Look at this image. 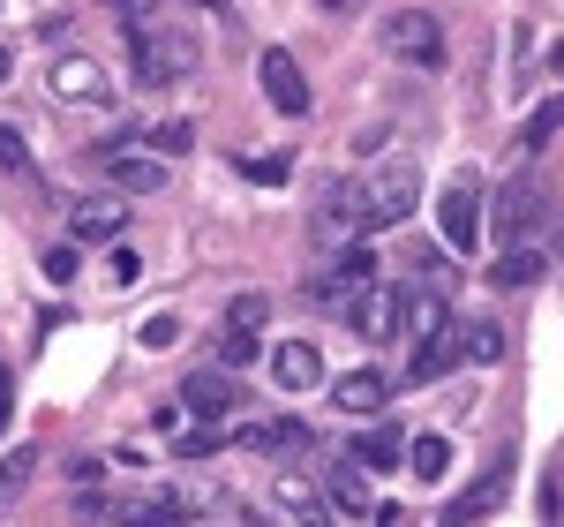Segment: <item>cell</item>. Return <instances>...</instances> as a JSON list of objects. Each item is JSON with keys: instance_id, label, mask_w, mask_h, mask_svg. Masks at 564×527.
Returning a JSON list of instances; mask_svg holds the SVG:
<instances>
[{"instance_id": "cell-40", "label": "cell", "mask_w": 564, "mask_h": 527, "mask_svg": "<svg viewBox=\"0 0 564 527\" xmlns=\"http://www.w3.org/2000/svg\"><path fill=\"white\" fill-rule=\"evenodd\" d=\"M550 76L564 84V39H550Z\"/></svg>"}, {"instance_id": "cell-25", "label": "cell", "mask_w": 564, "mask_h": 527, "mask_svg": "<svg viewBox=\"0 0 564 527\" xmlns=\"http://www.w3.org/2000/svg\"><path fill=\"white\" fill-rule=\"evenodd\" d=\"M347 460H361V467H399V460H406V438H399L391 422H377L369 438H354V452H347Z\"/></svg>"}, {"instance_id": "cell-12", "label": "cell", "mask_w": 564, "mask_h": 527, "mask_svg": "<svg viewBox=\"0 0 564 527\" xmlns=\"http://www.w3.org/2000/svg\"><path fill=\"white\" fill-rule=\"evenodd\" d=\"M181 407H188V415H204V422L218 430V415H241V385H234L218 362H204V369H188V377H181Z\"/></svg>"}, {"instance_id": "cell-19", "label": "cell", "mask_w": 564, "mask_h": 527, "mask_svg": "<svg viewBox=\"0 0 564 527\" xmlns=\"http://www.w3.org/2000/svg\"><path fill=\"white\" fill-rule=\"evenodd\" d=\"M324 497H332V513L369 520V483H361V460H332V467H324Z\"/></svg>"}, {"instance_id": "cell-29", "label": "cell", "mask_w": 564, "mask_h": 527, "mask_svg": "<svg viewBox=\"0 0 564 527\" xmlns=\"http://www.w3.org/2000/svg\"><path fill=\"white\" fill-rule=\"evenodd\" d=\"M234 174L257 181V189H279V181L294 174V159H286V151H257V159H234Z\"/></svg>"}, {"instance_id": "cell-24", "label": "cell", "mask_w": 564, "mask_h": 527, "mask_svg": "<svg viewBox=\"0 0 564 527\" xmlns=\"http://www.w3.org/2000/svg\"><path fill=\"white\" fill-rule=\"evenodd\" d=\"M542 271H550L542 249H497V264H489V279H497V287H534Z\"/></svg>"}, {"instance_id": "cell-37", "label": "cell", "mask_w": 564, "mask_h": 527, "mask_svg": "<svg viewBox=\"0 0 564 527\" xmlns=\"http://www.w3.org/2000/svg\"><path fill=\"white\" fill-rule=\"evenodd\" d=\"M68 483L84 490V497H98V483H106V460H76V467H68Z\"/></svg>"}, {"instance_id": "cell-22", "label": "cell", "mask_w": 564, "mask_h": 527, "mask_svg": "<svg viewBox=\"0 0 564 527\" xmlns=\"http://www.w3.org/2000/svg\"><path fill=\"white\" fill-rule=\"evenodd\" d=\"M459 362H475V369H497V362H505V332H497L489 316L459 324Z\"/></svg>"}, {"instance_id": "cell-8", "label": "cell", "mask_w": 564, "mask_h": 527, "mask_svg": "<svg viewBox=\"0 0 564 527\" xmlns=\"http://www.w3.org/2000/svg\"><path fill=\"white\" fill-rule=\"evenodd\" d=\"M436 226H444V249H452V257L481 249V181L475 174H459L436 196Z\"/></svg>"}, {"instance_id": "cell-42", "label": "cell", "mask_w": 564, "mask_h": 527, "mask_svg": "<svg viewBox=\"0 0 564 527\" xmlns=\"http://www.w3.org/2000/svg\"><path fill=\"white\" fill-rule=\"evenodd\" d=\"M332 8H339V0H332Z\"/></svg>"}, {"instance_id": "cell-13", "label": "cell", "mask_w": 564, "mask_h": 527, "mask_svg": "<svg viewBox=\"0 0 564 527\" xmlns=\"http://www.w3.org/2000/svg\"><path fill=\"white\" fill-rule=\"evenodd\" d=\"M399 316H406V287H361L347 302V324L369 340V347H384L391 332H399Z\"/></svg>"}, {"instance_id": "cell-16", "label": "cell", "mask_w": 564, "mask_h": 527, "mask_svg": "<svg viewBox=\"0 0 564 527\" xmlns=\"http://www.w3.org/2000/svg\"><path fill=\"white\" fill-rule=\"evenodd\" d=\"M106 181L129 196H159L166 189V159L159 151H106Z\"/></svg>"}, {"instance_id": "cell-32", "label": "cell", "mask_w": 564, "mask_h": 527, "mask_svg": "<svg viewBox=\"0 0 564 527\" xmlns=\"http://www.w3.org/2000/svg\"><path fill=\"white\" fill-rule=\"evenodd\" d=\"M218 444H234V430H212V422H196V430H181V438H174V452H181V460H212Z\"/></svg>"}, {"instance_id": "cell-17", "label": "cell", "mask_w": 564, "mask_h": 527, "mask_svg": "<svg viewBox=\"0 0 564 527\" xmlns=\"http://www.w3.org/2000/svg\"><path fill=\"white\" fill-rule=\"evenodd\" d=\"M332 399H339V415H377L391 399V377L377 369V362H361V369H347V377H332Z\"/></svg>"}, {"instance_id": "cell-31", "label": "cell", "mask_w": 564, "mask_h": 527, "mask_svg": "<svg viewBox=\"0 0 564 527\" xmlns=\"http://www.w3.org/2000/svg\"><path fill=\"white\" fill-rule=\"evenodd\" d=\"M31 467H39V452H31V444H15V452L0 460V505H8V497H23V483H31Z\"/></svg>"}, {"instance_id": "cell-7", "label": "cell", "mask_w": 564, "mask_h": 527, "mask_svg": "<svg viewBox=\"0 0 564 527\" xmlns=\"http://www.w3.org/2000/svg\"><path fill=\"white\" fill-rule=\"evenodd\" d=\"M361 287H377V249H369V241H354V249H339V257L324 264V271L308 279V302L316 309H347Z\"/></svg>"}, {"instance_id": "cell-34", "label": "cell", "mask_w": 564, "mask_h": 527, "mask_svg": "<svg viewBox=\"0 0 564 527\" xmlns=\"http://www.w3.org/2000/svg\"><path fill=\"white\" fill-rule=\"evenodd\" d=\"M0 174H39V166H31V143L8 129V121H0Z\"/></svg>"}, {"instance_id": "cell-26", "label": "cell", "mask_w": 564, "mask_h": 527, "mask_svg": "<svg viewBox=\"0 0 564 527\" xmlns=\"http://www.w3.org/2000/svg\"><path fill=\"white\" fill-rule=\"evenodd\" d=\"M406 467H414V475H422V483H444V475H452V438H414L406 444Z\"/></svg>"}, {"instance_id": "cell-15", "label": "cell", "mask_w": 564, "mask_h": 527, "mask_svg": "<svg viewBox=\"0 0 564 527\" xmlns=\"http://www.w3.org/2000/svg\"><path fill=\"white\" fill-rule=\"evenodd\" d=\"M129 234V204L121 196H76L68 204V241H113Z\"/></svg>"}, {"instance_id": "cell-5", "label": "cell", "mask_w": 564, "mask_h": 527, "mask_svg": "<svg viewBox=\"0 0 564 527\" xmlns=\"http://www.w3.org/2000/svg\"><path fill=\"white\" fill-rule=\"evenodd\" d=\"M361 196H369V234L406 226V219H414V204H422V174H414V159H377V166L361 174Z\"/></svg>"}, {"instance_id": "cell-9", "label": "cell", "mask_w": 564, "mask_h": 527, "mask_svg": "<svg viewBox=\"0 0 564 527\" xmlns=\"http://www.w3.org/2000/svg\"><path fill=\"white\" fill-rule=\"evenodd\" d=\"M505 497H512V452H497V467H489L475 490H459V497L444 505V520H436V527H481V520H497V513H505Z\"/></svg>"}, {"instance_id": "cell-4", "label": "cell", "mask_w": 564, "mask_h": 527, "mask_svg": "<svg viewBox=\"0 0 564 527\" xmlns=\"http://www.w3.org/2000/svg\"><path fill=\"white\" fill-rule=\"evenodd\" d=\"M196 68V39H181L174 23H151V31H129V76L143 90H166Z\"/></svg>"}, {"instance_id": "cell-18", "label": "cell", "mask_w": 564, "mask_h": 527, "mask_svg": "<svg viewBox=\"0 0 564 527\" xmlns=\"http://www.w3.org/2000/svg\"><path fill=\"white\" fill-rule=\"evenodd\" d=\"M234 444H241V452H271V460H279V452H302V444H308V422H302V415H279V422H241V430H234Z\"/></svg>"}, {"instance_id": "cell-38", "label": "cell", "mask_w": 564, "mask_h": 527, "mask_svg": "<svg viewBox=\"0 0 564 527\" xmlns=\"http://www.w3.org/2000/svg\"><path fill=\"white\" fill-rule=\"evenodd\" d=\"M135 271H143V257H135L129 241H113V279H121V287H135Z\"/></svg>"}, {"instance_id": "cell-27", "label": "cell", "mask_w": 564, "mask_h": 527, "mask_svg": "<svg viewBox=\"0 0 564 527\" xmlns=\"http://www.w3.org/2000/svg\"><path fill=\"white\" fill-rule=\"evenodd\" d=\"M406 324H414V340H436V332L452 324L444 294H422V287H406Z\"/></svg>"}, {"instance_id": "cell-14", "label": "cell", "mask_w": 564, "mask_h": 527, "mask_svg": "<svg viewBox=\"0 0 564 527\" xmlns=\"http://www.w3.org/2000/svg\"><path fill=\"white\" fill-rule=\"evenodd\" d=\"M271 385L279 392H316L324 385V347L316 340H279L271 347Z\"/></svg>"}, {"instance_id": "cell-39", "label": "cell", "mask_w": 564, "mask_h": 527, "mask_svg": "<svg viewBox=\"0 0 564 527\" xmlns=\"http://www.w3.org/2000/svg\"><path fill=\"white\" fill-rule=\"evenodd\" d=\"M8 415H15V377L0 369V430H8Z\"/></svg>"}, {"instance_id": "cell-36", "label": "cell", "mask_w": 564, "mask_h": 527, "mask_svg": "<svg viewBox=\"0 0 564 527\" xmlns=\"http://www.w3.org/2000/svg\"><path fill=\"white\" fill-rule=\"evenodd\" d=\"M181 340V316H143V347H174Z\"/></svg>"}, {"instance_id": "cell-35", "label": "cell", "mask_w": 564, "mask_h": 527, "mask_svg": "<svg viewBox=\"0 0 564 527\" xmlns=\"http://www.w3.org/2000/svg\"><path fill=\"white\" fill-rule=\"evenodd\" d=\"M76 241H53V249H45V279H53V287H68V279H76Z\"/></svg>"}, {"instance_id": "cell-11", "label": "cell", "mask_w": 564, "mask_h": 527, "mask_svg": "<svg viewBox=\"0 0 564 527\" xmlns=\"http://www.w3.org/2000/svg\"><path fill=\"white\" fill-rule=\"evenodd\" d=\"M257 84H263V98H271V114H294V121L308 114V76H302V61H294L286 45H271L257 61Z\"/></svg>"}, {"instance_id": "cell-20", "label": "cell", "mask_w": 564, "mask_h": 527, "mask_svg": "<svg viewBox=\"0 0 564 527\" xmlns=\"http://www.w3.org/2000/svg\"><path fill=\"white\" fill-rule=\"evenodd\" d=\"M459 362V324H444L436 340H414V362H406V385H436L444 369Z\"/></svg>"}, {"instance_id": "cell-3", "label": "cell", "mask_w": 564, "mask_h": 527, "mask_svg": "<svg viewBox=\"0 0 564 527\" xmlns=\"http://www.w3.org/2000/svg\"><path fill=\"white\" fill-rule=\"evenodd\" d=\"M308 234L339 257V249H354V241H369V196H361V174H332L324 189H316V219H308Z\"/></svg>"}, {"instance_id": "cell-6", "label": "cell", "mask_w": 564, "mask_h": 527, "mask_svg": "<svg viewBox=\"0 0 564 527\" xmlns=\"http://www.w3.org/2000/svg\"><path fill=\"white\" fill-rule=\"evenodd\" d=\"M377 45H384L391 61H406V68H444V23H436L430 8H391Z\"/></svg>"}, {"instance_id": "cell-21", "label": "cell", "mask_w": 564, "mask_h": 527, "mask_svg": "<svg viewBox=\"0 0 564 527\" xmlns=\"http://www.w3.org/2000/svg\"><path fill=\"white\" fill-rule=\"evenodd\" d=\"M271 497H279V505H286L302 527H332V497H324L316 483H302V475H279V483H271Z\"/></svg>"}, {"instance_id": "cell-10", "label": "cell", "mask_w": 564, "mask_h": 527, "mask_svg": "<svg viewBox=\"0 0 564 527\" xmlns=\"http://www.w3.org/2000/svg\"><path fill=\"white\" fill-rule=\"evenodd\" d=\"M45 90H53L61 106H106V98H113L106 68H98L90 53H53V68H45Z\"/></svg>"}, {"instance_id": "cell-41", "label": "cell", "mask_w": 564, "mask_h": 527, "mask_svg": "<svg viewBox=\"0 0 564 527\" xmlns=\"http://www.w3.org/2000/svg\"><path fill=\"white\" fill-rule=\"evenodd\" d=\"M8 76H15V53H8V45H0V84H8Z\"/></svg>"}, {"instance_id": "cell-30", "label": "cell", "mask_w": 564, "mask_h": 527, "mask_svg": "<svg viewBox=\"0 0 564 527\" xmlns=\"http://www.w3.org/2000/svg\"><path fill=\"white\" fill-rule=\"evenodd\" d=\"M226 324H234V332H263V324H271V294H257V287L234 294V302H226Z\"/></svg>"}, {"instance_id": "cell-23", "label": "cell", "mask_w": 564, "mask_h": 527, "mask_svg": "<svg viewBox=\"0 0 564 527\" xmlns=\"http://www.w3.org/2000/svg\"><path fill=\"white\" fill-rule=\"evenodd\" d=\"M557 129H564V90H550V98H542V106L520 121V159H534V151H542Z\"/></svg>"}, {"instance_id": "cell-2", "label": "cell", "mask_w": 564, "mask_h": 527, "mask_svg": "<svg viewBox=\"0 0 564 527\" xmlns=\"http://www.w3.org/2000/svg\"><path fill=\"white\" fill-rule=\"evenodd\" d=\"M542 212H550L542 181H534V174H505V181H497V196H489V226H481V241H497V249H527V234H542Z\"/></svg>"}, {"instance_id": "cell-28", "label": "cell", "mask_w": 564, "mask_h": 527, "mask_svg": "<svg viewBox=\"0 0 564 527\" xmlns=\"http://www.w3.org/2000/svg\"><path fill=\"white\" fill-rule=\"evenodd\" d=\"M257 332H234V324H226V332H218V347H212V362L218 369H226V377H234V369H249V362H257Z\"/></svg>"}, {"instance_id": "cell-1", "label": "cell", "mask_w": 564, "mask_h": 527, "mask_svg": "<svg viewBox=\"0 0 564 527\" xmlns=\"http://www.w3.org/2000/svg\"><path fill=\"white\" fill-rule=\"evenodd\" d=\"M204 505H212V490H188V483L151 475V483L121 490V497L106 505V520H113V527H181L188 513H204Z\"/></svg>"}, {"instance_id": "cell-33", "label": "cell", "mask_w": 564, "mask_h": 527, "mask_svg": "<svg viewBox=\"0 0 564 527\" xmlns=\"http://www.w3.org/2000/svg\"><path fill=\"white\" fill-rule=\"evenodd\" d=\"M151 151L159 159H181V151H196V129L188 121H151Z\"/></svg>"}]
</instances>
